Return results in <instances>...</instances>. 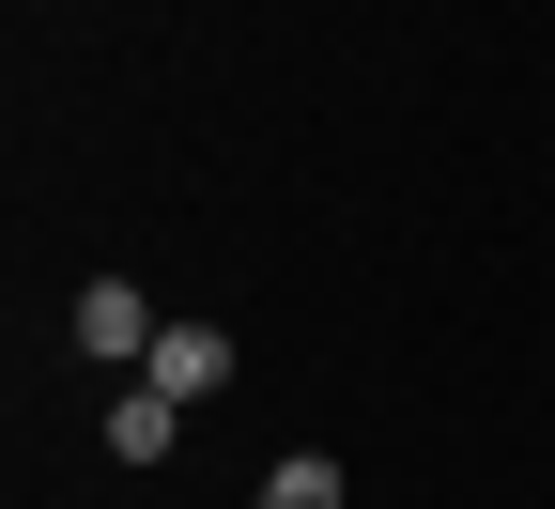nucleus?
Masks as SVG:
<instances>
[{
    "label": "nucleus",
    "mask_w": 555,
    "mask_h": 509,
    "mask_svg": "<svg viewBox=\"0 0 555 509\" xmlns=\"http://www.w3.org/2000/svg\"><path fill=\"white\" fill-rule=\"evenodd\" d=\"M62 340H78V355H108V371H139V355H155L170 325H155V294H139V278H78V309H62Z\"/></svg>",
    "instance_id": "1"
},
{
    "label": "nucleus",
    "mask_w": 555,
    "mask_h": 509,
    "mask_svg": "<svg viewBox=\"0 0 555 509\" xmlns=\"http://www.w3.org/2000/svg\"><path fill=\"white\" fill-rule=\"evenodd\" d=\"M139 386H170V402H217V386H232V325H170L155 355H139Z\"/></svg>",
    "instance_id": "2"
},
{
    "label": "nucleus",
    "mask_w": 555,
    "mask_h": 509,
    "mask_svg": "<svg viewBox=\"0 0 555 509\" xmlns=\"http://www.w3.org/2000/svg\"><path fill=\"white\" fill-rule=\"evenodd\" d=\"M108 448H124V463H170V448H185V402H170V386H124V402H108Z\"/></svg>",
    "instance_id": "3"
},
{
    "label": "nucleus",
    "mask_w": 555,
    "mask_h": 509,
    "mask_svg": "<svg viewBox=\"0 0 555 509\" xmlns=\"http://www.w3.org/2000/svg\"><path fill=\"white\" fill-rule=\"evenodd\" d=\"M262 509H339V463L294 448V463H262Z\"/></svg>",
    "instance_id": "4"
}]
</instances>
